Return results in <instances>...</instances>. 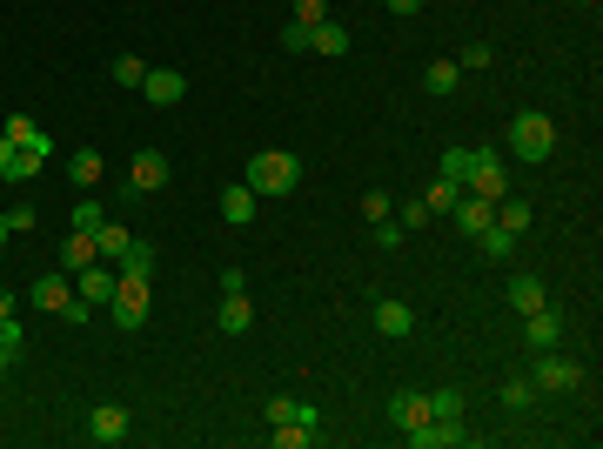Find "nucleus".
<instances>
[{
	"mask_svg": "<svg viewBox=\"0 0 603 449\" xmlns=\"http://www.w3.org/2000/svg\"><path fill=\"white\" fill-rule=\"evenodd\" d=\"M141 74H148V61H141V54H114V61H108V81H114V88H141Z\"/></svg>",
	"mask_w": 603,
	"mask_h": 449,
	"instance_id": "28",
	"label": "nucleus"
},
{
	"mask_svg": "<svg viewBox=\"0 0 603 449\" xmlns=\"http://www.w3.org/2000/svg\"><path fill=\"white\" fill-rule=\"evenodd\" d=\"M536 403V382H503V409H530Z\"/></svg>",
	"mask_w": 603,
	"mask_h": 449,
	"instance_id": "39",
	"label": "nucleus"
},
{
	"mask_svg": "<svg viewBox=\"0 0 603 449\" xmlns=\"http://www.w3.org/2000/svg\"><path fill=\"white\" fill-rule=\"evenodd\" d=\"M496 222L510 228V235H523V228H530V222H536V208H530V202H523V195H503V202H496Z\"/></svg>",
	"mask_w": 603,
	"mask_h": 449,
	"instance_id": "26",
	"label": "nucleus"
},
{
	"mask_svg": "<svg viewBox=\"0 0 603 449\" xmlns=\"http://www.w3.org/2000/svg\"><path fill=\"white\" fill-rule=\"evenodd\" d=\"M309 54H349V27L342 21H315L309 27Z\"/></svg>",
	"mask_w": 603,
	"mask_h": 449,
	"instance_id": "22",
	"label": "nucleus"
},
{
	"mask_svg": "<svg viewBox=\"0 0 603 449\" xmlns=\"http://www.w3.org/2000/svg\"><path fill=\"white\" fill-rule=\"evenodd\" d=\"M242 181L262 202H275V195H295V188H302V161H295L289 148H262V155H248Z\"/></svg>",
	"mask_w": 603,
	"mask_h": 449,
	"instance_id": "1",
	"label": "nucleus"
},
{
	"mask_svg": "<svg viewBox=\"0 0 603 449\" xmlns=\"http://www.w3.org/2000/svg\"><path fill=\"white\" fill-rule=\"evenodd\" d=\"M463 188H469V195H483V202H503V195H510V161H496L490 148H476V155H469Z\"/></svg>",
	"mask_w": 603,
	"mask_h": 449,
	"instance_id": "4",
	"label": "nucleus"
},
{
	"mask_svg": "<svg viewBox=\"0 0 603 449\" xmlns=\"http://www.w3.org/2000/svg\"><path fill=\"white\" fill-rule=\"evenodd\" d=\"M402 443L409 449H456V443H469V429H463V416H429V423H416Z\"/></svg>",
	"mask_w": 603,
	"mask_h": 449,
	"instance_id": "8",
	"label": "nucleus"
},
{
	"mask_svg": "<svg viewBox=\"0 0 603 449\" xmlns=\"http://www.w3.org/2000/svg\"><path fill=\"white\" fill-rule=\"evenodd\" d=\"M295 423H302V429H315V436H322V409H315V403H295Z\"/></svg>",
	"mask_w": 603,
	"mask_h": 449,
	"instance_id": "46",
	"label": "nucleus"
},
{
	"mask_svg": "<svg viewBox=\"0 0 603 449\" xmlns=\"http://www.w3.org/2000/svg\"><path fill=\"white\" fill-rule=\"evenodd\" d=\"M262 416H268V429H275V423H289V416H295V396H268Z\"/></svg>",
	"mask_w": 603,
	"mask_h": 449,
	"instance_id": "43",
	"label": "nucleus"
},
{
	"mask_svg": "<svg viewBox=\"0 0 603 449\" xmlns=\"http://www.w3.org/2000/svg\"><path fill=\"white\" fill-rule=\"evenodd\" d=\"M114 269H121V275H141V282H155V242H141V235H134L128 255H121Z\"/></svg>",
	"mask_w": 603,
	"mask_h": 449,
	"instance_id": "23",
	"label": "nucleus"
},
{
	"mask_svg": "<svg viewBox=\"0 0 603 449\" xmlns=\"http://www.w3.org/2000/svg\"><path fill=\"white\" fill-rule=\"evenodd\" d=\"M34 168H41V161H34L27 148H14V141L0 135V181H34Z\"/></svg>",
	"mask_w": 603,
	"mask_h": 449,
	"instance_id": "20",
	"label": "nucleus"
},
{
	"mask_svg": "<svg viewBox=\"0 0 603 449\" xmlns=\"http://www.w3.org/2000/svg\"><path fill=\"white\" fill-rule=\"evenodd\" d=\"M362 215H369V222H382V215H396V202H389L382 188H369V195H362Z\"/></svg>",
	"mask_w": 603,
	"mask_h": 449,
	"instance_id": "41",
	"label": "nucleus"
},
{
	"mask_svg": "<svg viewBox=\"0 0 603 449\" xmlns=\"http://www.w3.org/2000/svg\"><path fill=\"white\" fill-rule=\"evenodd\" d=\"M0 342L21 356V322H14V295H0Z\"/></svg>",
	"mask_w": 603,
	"mask_h": 449,
	"instance_id": "35",
	"label": "nucleus"
},
{
	"mask_svg": "<svg viewBox=\"0 0 603 449\" xmlns=\"http://www.w3.org/2000/svg\"><path fill=\"white\" fill-rule=\"evenodd\" d=\"M27 302H34V309L41 315H61V322H88V302H81V295H74V282H67L61 269L54 275H41V282H34V289H27Z\"/></svg>",
	"mask_w": 603,
	"mask_h": 449,
	"instance_id": "3",
	"label": "nucleus"
},
{
	"mask_svg": "<svg viewBox=\"0 0 603 449\" xmlns=\"http://www.w3.org/2000/svg\"><path fill=\"white\" fill-rule=\"evenodd\" d=\"M369 228H376V248H402V235H409L396 215H382V222H369Z\"/></svg>",
	"mask_w": 603,
	"mask_h": 449,
	"instance_id": "38",
	"label": "nucleus"
},
{
	"mask_svg": "<svg viewBox=\"0 0 603 449\" xmlns=\"http://www.w3.org/2000/svg\"><path fill=\"white\" fill-rule=\"evenodd\" d=\"M88 262H101V255H94V235H67L61 242V275H81Z\"/></svg>",
	"mask_w": 603,
	"mask_h": 449,
	"instance_id": "25",
	"label": "nucleus"
},
{
	"mask_svg": "<svg viewBox=\"0 0 603 449\" xmlns=\"http://www.w3.org/2000/svg\"><path fill=\"white\" fill-rule=\"evenodd\" d=\"M429 416H463V389H429Z\"/></svg>",
	"mask_w": 603,
	"mask_h": 449,
	"instance_id": "36",
	"label": "nucleus"
},
{
	"mask_svg": "<svg viewBox=\"0 0 603 449\" xmlns=\"http://www.w3.org/2000/svg\"><path fill=\"white\" fill-rule=\"evenodd\" d=\"M108 322L114 329H141V322H148V282H141V275H121V282H114Z\"/></svg>",
	"mask_w": 603,
	"mask_h": 449,
	"instance_id": "5",
	"label": "nucleus"
},
{
	"mask_svg": "<svg viewBox=\"0 0 603 449\" xmlns=\"http://www.w3.org/2000/svg\"><path fill=\"white\" fill-rule=\"evenodd\" d=\"M168 181H175V161L161 155V148H141V155H134V168H128V188H121V195H155V188H168Z\"/></svg>",
	"mask_w": 603,
	"mask_h": 449,
	"instance_id": "6",
	"label": "nucleus"
},
{
	"mask_svg": "<svg viewBox=\"0 0 603 449\" xmlns=\"http://www.w3.org/2000/svg\"><path fill=\"white\" fill-rule=\"evenodd\" d=\"M510 155L516 161H550L557 155V121H550V114H516L510 121Z\"/></svg>",
	"mask_w": 603,
	"mask_h": 449,
	"instance_id": "2",
	"label": "nucleus"
},
{
	"mask_svg": "<svg viewBox=\"0 0 603 449\" xmlns=\"http://www.w3.org/2000/svg\"><path fill=\"white\" fill-rule=\"evenodd\" d=\"M268 443H275V449H309V443H315V429H302V423L289 416V423H275V429H268Z\"/></svg>",
	"mask_w": 603,
	"mask_h": 449,
	"instance_id": "31",
	"label": "nucleus"
},
{
	"mask_svg": "<svg viewBox=\"0 0 603 449\" xmlns=\"http://www.w3.org/2000/svg\"><path fill=\"white\" fill-rule=\"evenodd\" d=\"M389 423H396L402 436L416 423H429V389H396V396H389Z\"/></svg>",
	"mask_w": 603,
	"mask_h": 449,
	"instance_id": "13",
	"label": "nucleus"
},
{
	"mask_svg": "<svg viewBox=\"0 0 603 449\" xmlns=\"http://www.w3.org/2000/svg\"><path fill=\"white\" fill-rule=\"evenodd\" d=\"M490 61H496V47H490V41H469L463 54H456V68H463V74H490Z\"/></svg>",
	"mask_w": 603,
	"mask_h": 449,
	"instance_id": "32",
	"label": "nucleus"
},
{
	"mask_svg": "<svg viewBox=\"0 0 603 449\" xmlns=\"http://www.w3.org/2000/svg\"><path fill=\"white\" fill-rule=\"evenodd\" d=\"M382 7H389V14H402V21H409V14H423V0H382Z\"/></svg>",
	"mask_w": 603,
	"mask_h": 449,
	"instance_id": "47",
	"label": "nucleus"
},
{
	"mask_svg": "<svg viewBox=\"0 0 603 449\" xmlns=\"http://www.w3.org/2000/svg\"><path fill=\"white\" fill-rule=\"evenodd\" d=\"M7 242H14V228H7V208H0V248H7Z\"/></svg>",
	"mask_w": 603,
	"mask_h": 449,
	"instance_id": "48",
	"label": "nucleus"
},
{
	"mask_svg": "<svg viewBox=\"0 0 603 449\" xmlns=\"http://www.w3.org/2000/svg\"><path fill=\"white\" fill-rule=\"evenodd\" d=\"M469 155H476V148H443L436 175H443V181H463V175H469Z\"/></svg>",
	"mask_w": 603,
	"mask_h": 449,
	"instance_id": "34",
	"label": "nucleus"
},
{
	"mask_svg": "<svg viewBox=\"0 0 603 449\" xmlns=\"http://www.w3.org/2000/svg\"><path fill=\"white\" fill-rule=\"evenodd\" d=\"M376 329L389 342H402L409 329H416V309H409V302H396V295H382V302H376Z\"/></svg>",
	"mask_w": 603,
	"mask_h": 449,
	"instance_id": "16",
	"label": "nucleus"
},
{
	"mask_svg": "<svg viewBox=\"0 0 603 449\" xmlns=\"http://www.w3.org/2000/svg\"><path fill=\"white\" fill-rule=\"evenodd\" d=\"M449 222H456V228L469 235V242H476V235H483V228L496 222V202H483V195H463V202L449 208Z\"/></svg>",
	"mask_w": 603,
	"mask_h": 449,
	"instance_id": "15",
	"label": "nucleus"
},
{
	"mask_svg": "<svg viewBox=\"0 0 603 449\" xmlns=\"http://www.w3.org/2000/svg\"><path fill=\"white\" fill-rule=\"evenodd\" d=\"M7 369H14V349H7V342H0V376H7Z\"/></svg>",
	"mask_w": 603,
	"mask_h": 449,
	"instance_id": "49",
	"label": "nucleus"
},
{
	"mask_svg": "<svg viewBox=\"0 0 603 449\" xmlns=\"http://www.w3.org/2000/svg\"><path fill=\"white\" fill-rule=\"evenodd\" d=\"M114 282H121V275H114V262H88V269L74 275V295H81V302H88V309H108Z\"/></svg>",
	"mask_w": 603,
	"mask_h": 449,
	"instance_id": "10",
	"label": "nucleus"
},
{
	"mask_svg": "<svg viewBox=\"0 0 603 449\" xmlns=\"http://www.w3.org/2000/svg\"><path fill=\"white\" fill-rule=\"evenodd\" d=\"M456 81H463V68H456V61H429V68H423V88L429 94H456Z\"/></svg>",
	"mask_w": 603,
	"mask_h": 449,
	"instance_id": "30",
	"label": "nucleus"
},
{
	"mask_svg": "<svg viewBox=\"0 0 603 449\" xmlns=\"http://www.w3.org/2000/svg\"><path fill=\"white\" fill-rule=\"evenodd\" d=\"M255 208H262V195H255L248 181H235V188H222V222L248 228V222H255Z\"/></svg>",
	"mask_w": 603,
	"mask_h": 449,
	"instance_id": "17",
	"label": "nucleus"
},
{
	"mask_svg": "<svg viewBox=\"0 0 603 449\" xmlns=\"http://www.w3.org/2000/svg\"><path fill=\"white\" fill-rule=\"evenodd\" d=\"M463 195H469L463 181H443V175H436V181H429V195H423V202H429V215H449V208L463 202Z\"/></svg>",
	"mask_w": 603,
	"mask_h": 449,
	"instance_id": "27",
	"label": "nucleus"
},
{
	"mask_svg": "<svg viewBox=\"0 0 603 449\" xmlns=\"http://www.w3.org/2000/svg\"><path fill=\"white\" fill-rule=\"evenodd\" d=\"M215 282H222V295H248V269H222Z\"/></svg>",
	"mask_w": 603,
	"mask_h": 449,
	"instance_id": "45",
	"label": "nucleus"
},
{
	"mask_svg": "<svg viewBox=\"0 0 603 449\" xmlns=\"http://www.w3.org/2000/svg\"><path fill=\"white\" fill-rule=\"evenodd\" d=\"M34 222H41V208H34V202H14V208H7V228H14V235H27Z\"/></svg>",
	"mask_w": 603,
	"mask_h": 449,
	"instance_id": "40",
	"label": "nucleus"
},
{
	"mask_svg": "<svg viewBox=\"0 0 603 449\" xmlns=\"http://www.w3.org/2000/svg\"><path fill=\"white\" fill-rule=\"evenodd\" d=\"M128 242H134V235L121 222H101V228H94V255H101V262H121V255H128Z\"/></svg>",
	"mask_w": 603,
	"mask_h": 449,
	"instance_id": "24",
	"label": "nucleus"
},
{
	"mask_svg": "<svg viewBox=\"0 0 603 449\" xmlns=\"http://www.w3.org/2000/svg\"><path fill=\"white\" fill-rule=\"evenodd\" d=\"M215 329H222V336H248V329H255V309H248V295H222V315H215Z\"/></svg>",
	"mask_w": 603,
	"mask_h": 449,
	"instance_id": "19",
	"label": "nucleus"
},
{
	"mask_svg": "<svg viewBox=\"0 0 603 449\" xmlns=\"http://www.w3.org/2000/svg\"><path fill=\"white\" fill-rule=\"evenodd\" d=\"M523 342H530V349H557V342H563V315L550 309V302L530 309V315H523Z\"/></svg>",
	"mask_w": 603,
	"mask_h": 449,
	"instance_id": "12",
	"label": "nucleus"
},
{
	"mask_svg": "<svg viewBox=\"0 0 603 449\" xmlns=\"http://www.w3.org/2000/svg\"><path fill=\"white\" fill-rule=\"evenodd\" d=\"M295 21L315 27V21H329V0H295Z\"/></svg>",
	"mask_w": 603,
	"mask_h": 449,
	"instance_id": "42",
	"label": "nucleus"
},
{
	"mask_svg": "<svg viewBox=\"0 0 603 449\" xmlns=\"http://www.w3.org/2000/svg\"><path fill=\"white\" fill-rule=\"evenodd\" d=\"M550 302V289H543V275H510V309H543Z\"/></svg>",
	"mask_w": 603,
	"mask_h": 449,
	"instance_id": "21",
	"label": "nucleus"
},
{
	"mask_svg": "<svg viewBox=\"0 0 603 449\" xmlns=\"http://www.w3.org/2000/svg\"><path fill=\"white\" fill-rule=\"evenodd\" d=\"M396 222L402 228H429V202L416 195V202H396Z\"/></svg>",
	"mask_w": 603,
	"mask_h": 449,
	"instance_id": "37",
	"label": "nucleus"
},
{
	"mask_svg": "<svg viewBox=\"0 0 603 449\" xmlns=\"http://www.w3.org/2000/svg\"><path fill=\"white\" fill-rule=\"evenodd\" d=\"M134 436V416L121 403H94L88 409V443H101V449H114V443H128Z\"/></svg>",
	"mask_w": 603,
	"mask_h": 449,
	"instance_id": "7",
	"label": "nucleus"
},
{
	"mask_svg": "<svg viewBox=\"0 0 603 449\" xmlns=\"http://www.w3.org/2000/svg\"><path fill=\"white\" fill-rule=\"evenodd\" d=\"M0 135L14 141V148H27L34 161H47V155H54V141H47L41 128H34V114H7V121H0Z\"/></svg>",
	"mask_w": 603,
	"mask_h": 449,
	"instance_id": "11",
	"label": "nucleus"
},
{
	"mask_svg": "<svg viewBox=\"0 0 603 449\" xmlns=\"http://www.w3.org/2000/svg\"><path fill=\"white\" fill-rule=\"evenodd\" d=\"M101 222H108V208L94 202V195H81V202H74V235H94Z\"/></svg>",
	"mask_w": 603,
	"mask_h": 449,
	"instance_id": "33",
	"label": "nucleus"
},
{
	"mask_svg": "<svg viewBox=\"0 0 603 449\" xmlns=\"http://www.w3.org/2000/svg\"><path fill=\"white\" fill-rule=\"evenodd\" d=\"M536 389H583V362L557 356V349H536Z\"/></svg>",
	"mask_w": 603,
	"mask_h": 449,
	"instance_id": "9",
	"label": "nucleus"
},
{
	"mask_svg": "<svg viewBox=\"0 0 603 449\" xmlns=\"http://www.w3.org/2000/svg\"><path fill=\"white\" fill-rule=\"evenodd\" d=\"M101 168H108V161H101V148H74V155H67V181H74L81 195L101 181Z\"/></svg>",
	"mask_w": 603,
	"mask_h": 449,
	"instance_id": "18",
	"label": "nucleus"
},
{
	"mask_svg": "<svg viewBox=\"0 0 603 449\" xmlns=\"http://www.w3.org/2000/svg\"><path fill=\"white\" fill-rule=\"evenodd\" d=\"M476 242H483V255H490V262H510V255H516V235H510L503 222H490L483 235H476Z\"/></svg>",
	"mask_w": 603,
	"mask_h": 449,
	"instance_id": "29",
	"label": "nucleus"
},
{
	"mask_svg": "<svg viewBox=\"0 0 603 449\" xmlns=\"http://www.w3.org/2000/svg\"><path fill=\"white\" fill-rule=\"evenodd\" d=\"M141 94H148L155 108H175L181 94H188V74H175V68H148V74H141Z\"/></svg>",
	"mask_w": 603,
	"mask_h": 449,
	"instance_id": "14",
	"label": "nucleus"
},
{
	"mask_svg": "<svg viewBox=\"0 0 603 449\" xmlns=\"http://www.w3.org/2000/svg\"><path fill=\"white\" fill-rule=\"evenodd\" d=\"M282 47H289V54H309V27L289 21V27H282Z\"/></svg>",
	"mask_w": 603,
	"mask_h": 449,
	"instance_id": "44",
	"label": "nucleus"
}]
</instances>
